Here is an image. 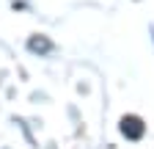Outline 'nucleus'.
<instances>
[{"instance_id":"nucleus-1","label":"nucleus","mask_w":154,"mask_h":149,"mask_svg":"<svg viewBox=\"0 0 154 149\" xmlns=\"http://www.w3.org/2000/svg\"><path fill=\"white\" fill-rule=\"evenodd\" d=\"M119 130H121V135L129 138V141H140L146 135V124H143L140 116H124L121 124H119Z\"/></svg>"},{"instance_id":"nucleus-2","label":"nucleus","mask_w":154,"mask_h":149,"mask_svg":"<svg viewBox=\"0 0 154 149\" xmlns=\"http://www.w3.org/2000/svg\"><path fill=\"white\" fill-rule=\"evenodd\" d=\"M28 50L30 52H38V55H50L55 50V44L47 39V36H33V39H28Z\"/></svg>"}]
</instances>
